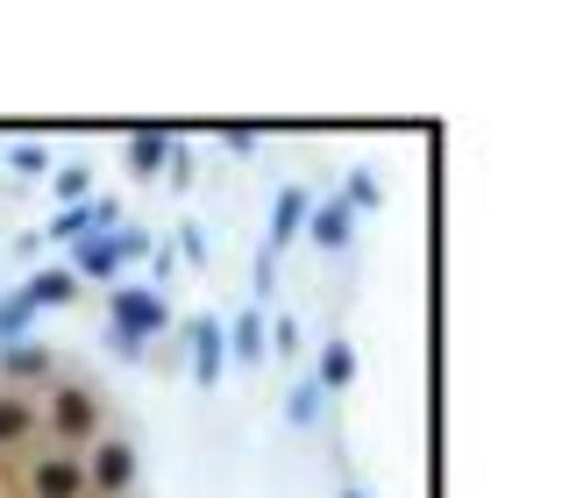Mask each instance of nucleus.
<instances>
[{"instance_id":"2eb2a0df","label":"nucleus","mask_w":562,"mask_h":498,"mask_svg":"<svg viewBox=\"0 0 562 498\" xmlns=\"http://www.w3.org/2000/svg\"><path fill=\"white\" fill-rule=\"evenodd\" d=\"M29 428H36V406H22V399H0V449H8V442H22Z\"/></svg>"},{"instance_id":"9b49d317","label":"nucleus","mask_w":562,"mask_h":498,"mask_svg":"<svg viewBox=\"0 0 562 498\" xmlns=\"http://www.w3.org/2000/svg\"><path fill=\"white\" fill-rule=\"evenodd\" d=\"M0 371H8V377H43V371H50V349L29 342V335H22V342H0Z\"/></svg>"},{"instance_id":"4be33fe9","label":"nucleus","mask_w":562,"mask_h":498,"mask_svg":"<svg viewBox=\"0 0 562 498\" xmlns=\"http://www.w3.org/2000/svg\"><path fill=\"white\" fill-rule=\"evenodd\" d=\"M221 143H228V157H249V150H257V136H249V128H228Z\"/></svg>"},{"instance_id":"412c9836","label":"nucleus","mask_w":562,"mask_h":498,"mask_svg":"<svg viewBox=\"0 0 562 498\" xmlns=\"http://www.w3.org/2000/svg\"><path fill=\"white\" fill-rule=\"evenodd\" d=\"M179 242H186V263H206V242H200V228H192V222L179 228Z\"/></svg>"},{"instance_id":"f03ea898","label":"nucleus","mask_w":562,"mask_h":498,"mask_svg":"<svg viewBox=\"0 0 562 498\" xmlns=\"http://www.w3.org/2000/svg\"><path fill=\"white\" fill-rule=\"evenodd\" d=\"M165 320H171V306H165V292L157 285H122L114 292V335L122 342H150V335H165Z\"/></svg>"},{"instance_id":"aec40b11","label":"nucleus","mask_w":562,"mask_h":498,"mask_svg":"<svg viewBox=\"0 0 562 498\" xmlns=\"http://www.w3.org/2000/svg\"><path fill=\"white\" fill-rule=\"evenodd\" d=\"M8 165H14V171H43V165H50V157H43L36 143H14V150H8Z\"/></svg>"},{"instance_id":"ddd939ff","label":"nucleus","mask_w":562,"mask_h":498,"mask_svg":"<svg viewBox=\"0 0 562 498\" xmlns=\"http://www.w3.org/2000/svg\"><path fill=\"white\" fill-rule=\"evenodd\" d=\"M306 228H314L321 249H342V242H349V207H342V200H328V207L306 214Z\"/></svg>"},{"instance_id":"a211bd4d","label":"nucleus","mask_w":562,"mask_h":498,"mask_svg":"<svg viewBox=\"0 0 562 498\" xmlns=\"http://www.w3.org/2000/svg\"><path fill=\"white\" fill-rule=\"evenodd\" d=\"M263 342H271V356H292V349H300V328H292V320H271Z\"/></svg>"},{"instance_id":"9d476101","label":"nucleus","mask_w":562,"mask_h":498,"mask_svg":"<svg viewBox=\"0 0 562 498\" xmlns=\"http://www.w3.org/2000/svg\"><path fill=\"white\" fill-rule=\"evenodd\" d=\"M128 171H143V179H150V171H165V157H171V136L165 128H143V136H128Z\"/></svg>"},{"instance_id":"f8f14e48","label":"nucleus","mask_w":562,"mask_h":498,"mask_svg":"<svg viewBox=\"0 0 562 498\" xmlns=\"http://www.w3.org/2000/svg\"><path fill=\"white\" fill-rule=\"evenodd\" d=\"M349 377H357V349H349V342H328V349H321V371H314V385H321V392H342Z\"/></svg>"},{"instance_id":"6e6552de","label":"nucleus","mask_w":562,"mask_h":498,"mask_svg":"<svg viewBox=\"0 0 562 498\" xmlns=\"http://www.w3.org/2000/svg\"><path fill=\"white\" fill-rule=\"evenodd\" d=\"M71 292H79V278H71V263H57V271H36V278H29V285H22V299L43 314V306H65Z\"/></svg>"},{"instance_id":"39448f33","label":"nucleus","mask_w":562,"mask_h":498,"mask_svg":"<svg viewBox=\"0 0 562 498\" xmlns=\"http://www.w3.org/2000/svg\"><path fill=\"white\" fill-rule=\"evenodd\" d=\"M86 485L108 491V498H122L128 485H136V449H128V442H108L93 463H86Z\"/></svg>"},{"instance_id":"0eeeda50","label":"nucleus","mask_w":562,"mask_h":498,"mask_svg":"<svg viewBox=\"0 0 562 498\" xmlns=\"http://www.w3.org/2000/svg\"><path fill=\"white\" fill-rule=\"evenodd\" d=\"M36 498H86V463L79 456H43L36 463Z\"/></svg>"},{"instance_id":"5701e85b","label":"nucleus","mask_w":562,"mask_h":498,"mask_svg":"<svg viewBox=\"0 0 562 498\" xmlns=\"http://www.w3.org/2000/svg\"><path fill=\"white\" fill-rule=\"evenodd\" d=\"M342 498H363V491H357V485H349V491H342Z\"/></svg>"},{"instance_id":"dca6fc26","label":"nucleus","mask_w":562,"mask_h":498,"mask_svg":"<svg viewBox=\"0 0 562 498\" xmlns=\"http://www.w3.org/2000/svg\"><path fill=\"white\" fill-rule=\"evenodd\" d=\"M378 200H384V193H378L371 171H349V179H342V207H349V214H357V207H378Z\"/></svg>"},{"instance_id":"20e7f679","label":"nucleus","mask_w":562,"mask_h":498,"mask_svg":"<svg viewBox=\"0 0 562 498\" xmlns=\"http://www.w3.org/2000/svg\"><path fill=\"white\" fill-rule=\"evenodd\" d=\"M306 214H314V193H306V185H285V193H278V207H271V236H263V257H285L292 236L306 228Z\"/></svg>"},{"instance_id":"7ed1b4c3","label":"nucleus","mask_w":562,"mask_h":498,"mask_svg":"<svg viewBox=\"0 0 562 498\" xmlns=\"http://www.w3.org/2000/svg\"><path fill=\"white\" fill-rule=\"evenodd\" d=\"M43 420H50L65 442H86V434L100 428V399H93L86 385H57V392H50V414H43Z\"/></svg>"},{"instance_id":"4468645a","label":"nucleus","mask_w":562,"mask_h":498,"mask_svg":"<svg viewBox=\"0 0 562 498\" xmlns=\"http://www.w3.org/2000/svg\"><path fill=\"white\" fill-rule=\"evenodd\" d=\"M321 399H328V392H321L314 377H300V385L285 392V414H292V420H300V428H306V420H321Z\"/></svg>"},{"instance_id":"1a4fd4ad","label":"nucleus","mask_w":562,"mask_h":498,"mask_svg":"<svg viewBox=\"0 0 562 498\" xmlns=\"http://www.w3.org/2000/svg\"><path fill=\"white\" fill-rule=\"evenodd\" d=\"M221 335H228L235 363H263V356H271V342H263V314H235V328H221Z\"/></svg>"},{"instance_id":"f257e3e1","label":"nucleus","mask_w":562,"mask_h":498,"mask_svg":"<svg viewBox=\"0 0 562 498\" xmlns=\"http://www.w3.org/2000/svg\"><path fill=\"white\" fill-rule=\"evenodd\" d=\"M143 249H150L143 228H100V236L71 242V278H114L128 257H143Z\"/></svg>"},{"instance_id":"6ab92c4d","label":"nucleus","mask_w":562,"mask_h":498,"mask_svg":"<svg viewBox=\"0 0 562 498\" xmlns=\"http://www.w3.org/2000/svg\"><path fill=\"white\" fill-rule=\"evenodd\" d=\"M165 171H171V185H192V150H186V143H171Z\"/></svg>"},{"instance_id":"f3484780","label":"nucleus","mask_w":562,"mask_h":498,"mask_svg":"<svg viewBox=\"0 0 562 498\" xmlns=\"http://www.w3.org/2000/svg\"><path fill=\"white\" fill-rule=\"evenodd\" d=\"M86 185H93V171H86V165L57 171V200H65V207H86Z\"/></svg>"},{"instance_id":"423d86ee","label":"nucleus","mask_w":562,"mask_h":498,"mask_svg":"<svg viewBox=\"0 0 562 498\" xmlns=\"http://www.w3.org/2000/svg\"><path fill=\"white\" fill-rule=\"evenodd\" d=\"M228 371V335L221 320H192V385H221Z\"/></svg>"}]
</instances>
